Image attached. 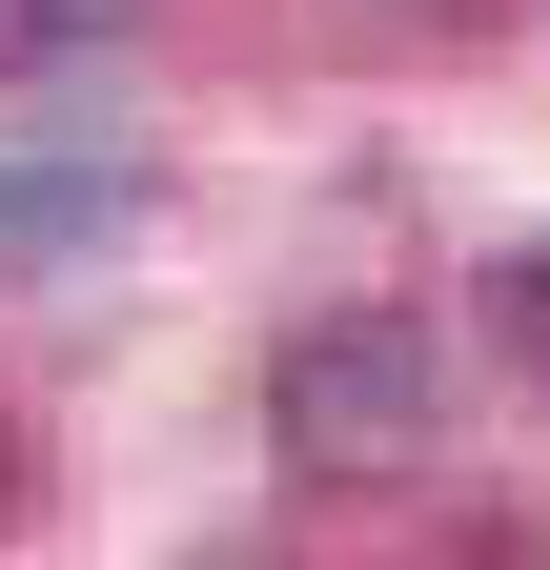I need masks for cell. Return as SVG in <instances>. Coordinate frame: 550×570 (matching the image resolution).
<instances>
[{
    "instance_id": "6da1fadb",
    "label": "cell",
    "mask_w": 550,
    "mask_h": 570,
    "mask_svg": "<svg viewBox=\"0 0 550 570\" xmlns=\"http://www.w3.org/2000/svg\"><path fill=\"white\" fill-rule=\"evenodd\" d=\"M265 428H286V469H326V489H429V449H449L429 306H306L265 346Z\"/></svg>"
},
{
    "instance_id": "5b68a950",
    "label": "cell",
    "mask_w": 550,
    "mask_h": 570,
    "mask_svg": "<svg viewBox=\"0 0 550 570\" xmlns=\"http://www.w3.org/2000/svg\"><path fill=\"white\" fill-rule=\"evenodd\" d=\"M21 510H41V449H21V428H0V530H21Z\"/></svg>"
},
{
    "instance_id": "3957f363",
    "label": "cell",
    "mask_w": 550,
    "mask_h": 570,
    "mask_svg": "<svg viewBox=\"0 0 550 570\" xmlns=\"http://www.w3.org/2000/svg\"><path fill=\"white\" fill-rule=\"evenodd\" d=\"M144 0H0V61H102Z\"/></svg>"
},
{
    "instance_id": "7a4b0ae2",
    "label": "cell",
    "mask_w": 550,
    "mask_h": 570,
    "mask_svg": "<svg viewBox=\"0 0 550 570\" xmlns=\"http://www.w3.org/2000/svg\"><path fill=\"white\" fill-rule=\"evenodd\" d=\"M144 225V184L122 164H0V285H41V265H82Z\"/></svg>"
},
{
    "instance_id": "8992f818",
    "label": "cell",
    "mask_w": 550,
    "mask_h": 570,
    "mask_svg": "<svg viewBox=\"0 0 550 570\" xmlns=\"http://www.w3.org/2000/svg\"><path fill=\"white\" fill-rule=\"evenodd\" d=\"M387 21H469V0H387Z\"/></svg>"
},
{
    "instance_id": "277c9868",
    "label": "cell",
    "mask_w": 550,
    "mask_h": 570,
    "mask_svg": "<svg viewBox=\"0 0 550 570\" xmlns=\"http://www.w3.org/2000/svg\"><path fill=\"white\" fill-rule=\"evenodd\" d=\"M490 326H510L530 367H550V245H510V265H490Z\"/></svg>"
}]
</instances>
